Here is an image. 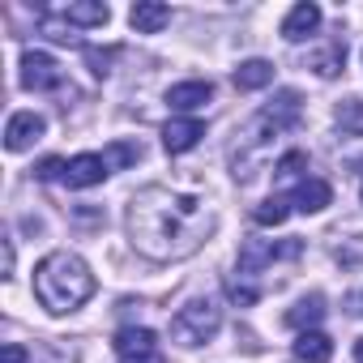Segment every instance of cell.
<instances>
[{
  "mask_svg": "<svg viewBox=\"0 0 363 363\" xmlns=\"http://www.w3.org/2000/svg\"><path fill=\"white\" fill-rule=\"evenodd\" d=\"M210 231H214L210 206H201V197L175 193L167 184L141 189L128 206V235H133L137 252L150 261L193 257L210 240Z\"/></svg>",
  "mask_w": 363,
  "mask_h": 363,
  "instance_id": "cell-1",
  "label": "cell"
},
{
  "mask_svg": "<svg viewBox=\"0 0 363 363\" xmlns=\"http://www.w3.org/2000/svg\"><path fill=\"white\" fill-rule=\"evenodd\" d=\"M35 295L48 312H73L94 295V274L77 252H52L35 269Z\"/></svg>",
  "mask_w": 363,
  "mask_h": 363,
  "instance_id": "cell-2",
  "label": "cell"
},
{
  "mask_svg": "<svg viewBox=\"0 0 363 363\" xmlns=\"http://www.w3.org/2000/svg\"><path fill=\"white\" fill-rule=\"evenodd\" d=\"M299 116H303V99H299L295 90H278L274 103H265V107L257 111V120L244 128V141H248L252 150H261L269 137H278V133H286L291 124H299Z\"/></svg>",
  "mask_w": 363,
  "mask_h": 363,
  "instance_id": "cell-3",
  "label": "cell"
},
{
  "mask_svg": "<svg viewBox=\"0 0 363 363\" xmlns=\"http://www.w3.org/2000/svg\"><path fill=\"white\" fill-rule=\"evenodd\" d=\"M218 325H223V308L214 299H193L171 316V337L179 346H201L218 333Z\"/></svg>",
  "mask_w": 363,
  "mask_h": 363,
  "instance_id": "cell-4",
  "label": "cell"
},
{
  "mask_svg": "<svg viewBox=\"0 0 363 363\" xmlns=\"http://www.w3.org/2000/svg\"><path fill=\"white\" fill-rule=\"evenodd\" d=\"M303 252V240H244L240 248V274H261L274 261H295Z\"/></svg>",
  "mask_w": 363,
  "mask_h": 363,
  "instance_id": "cell-5",
  "label": "cell"
},
{
  "mask_svg": "<svg viewBox=\"0 0 363 363\" xmlns=\"http://www.w3.org/2000/svg\"><path fill=\"white\" fill-rule=\"evenodd\" d=\"M107 175H111L107 154H77V158L65 162L60 184H69V189H94V184H103Z\"/></svg>",
  "mask_w": 363,
  "mask_h": 363,
  "instance_id": "cell-6",
  "label": "cell"
},
{
  "mask_svg": "<svg viewBox=\"0 0 363 363\" xmlns=\"http://www.w3.org/2000/svg\"><path fill=\"white\" fill-rule=\"evenodd\" d=\"M22 86L26 90H60L65 73H60V65L48 52H26L22 56Z\"/></svg>",
  "mask_w": 363,
  "mask_h": 363,
  "instance_id": "cell-7",
  "label": "cell"
},
{
  "mask_svg": "<svg viewBox=\"0 0 363 363\" xmlns=\"http://www.w3.org/2000/svg\"><path fill=\"white\" fill-rule=\"evenodd\" d=\"M43 116H35V111H18V116H9V128H5V145H9V154H22V150H30L39 137H43Z\"/></svg>",
  "mask_w": 363,
  "mask_h": 363,
  "instance_id": "cell-8",
  "label": "cell"
},
{
  "mask_svg": "<svg viewBox=\"0 0 363 363\" xmlns=\"http://www.w3.org/2000/svg\"><path fill=\"white\" fill-rule=\"evenodd\" d=\"M206 137V124L201 120H171L167 128H162V145H167V154H189L197 141Z\"/></svg>",
  "mask_w": 363,
  "mask_h": 363,
  "instance_id": "cell-9",
  "label": "cell"
},
{
  "mask_svg": "<svg viewBox=\"0 0 363 363\" xmlns=\"http://www.w3.org/2000/svg\"><path fill=\"white\" fill-rule=\"evenodd\" d=\"M316 26H320V9L312 5V0H303V5H295V9L286 13V22H282V39H286V43H303Z\"/></svg>",
  "mask_w": 363,
  "mask_h": 363,
  "instance_id": "cell-10",
  "label": "cell"
},
{
  "mask_svg": "<svg viewBox=\"0 0 363 363\" xmlns=\"http://www.w3.org/2000/svg\"><path fill=\"white\" fill-rule=\"evenodd\" d=\"M128 22H133L137 35H158V30L171 22V9L158 5V0H137V5L128 9Z\"/></svg>",
  "mask_w": 363,
  "mask_h": 363,
  "instance_id": "cell-11",
  "label": "cell"
},
{
  "mask_svg": "<svg viewBox=\"0 0 363 363\" xmlns=\"http://www.w3.org/2000/svg\"><path fill=\"white\" fill-rule=\"evenodd\" d=\"M210 99H214V86H210V82H179V86L167 90L171 111H197V107L210 103Z\"/></svg>",
  "mask_w": 363,
  "mask_h": 363,
  "instance_id": "cell-12",
  "label": "cell"
},
{
  "mask_svg": "<svg viewBox=\"0 0 363 363\" xmlns=\"http://www.w3.org/2000/svg\"><path fill=\"white\" fill-rule=\"evenodd\" d=\"M295 359H299V363H329V359H333V342H329V333H320V329H303V333L295 337Z\"/></svg>",
  "mask_w": 363,
  "mask_h": 363,
  "instance_id": "cell-13",
  "label": "cell"
},
{
  "mask_svg": "<svg viewBox=\"0 0 363 363\" xmlns=\"http://www.w3.org/2000/svg\"><path fill=\"white\" fill-rule=\"evenodd\" d=\"M342 65H346V43H342V39H329L320 52L308 56V69H312L316 77H337Z\"/></svg>",
  "mask_w": 363,
  "mask_h": 363,
  "instance_id": "cell-14",
  "label": "cell"
},
{
  "mask_svg": "<svg viewBox=\"0 0 363 363\" xmlns=\"http://www.w3.org/2000/svg\"><path fill=\"white\" fill-rule=\"evenodd\" d=\"M329 201H333V189L325 184V179H303V184L295 189V210L299 214H320Z\"/></svg>",
  "mask_w": 363,
  "mask_h": 363,
  "instance_id": "cell-15",
  "label": "cell"
},
{
  "mask_svg": "<svg viewBox=\"0 0 363 363\" xmlns=\"http://www.w3.org/2000/svg\"><path fill=\"white\" fill-rule=\"evenodd\" d=\"M69 26H107V18H111V9L103 5V0H73V5L60 13Z\"/></svg>",
  "mask_w": 363,
  "mask_h": 363,
  "instance_id": "cell-16",
  "label": "cell"
},
{
  "mask_svg": "<svg viewBox=\"0 0 363 363\" xmlns=\"http://www.w3.org/2000/svg\"><path fill=\"white\" fill-rule=\"evenodd\" d=\"M133 350H158L154 329H145V325H128V329H120V333H116V354H133Z\"/></svg>",
  "mask_w": 363,
  "mask_h": 363,
  "instance_id": "cell-17",
  "label": "cell"
},
{
  "mask_svg": "<svg viewBox=\"0 0 363 363\" xmlns=\"http://www.w3.org/2000/svg\"><path fill=\"white\" fill-rule=\"evenodd\" d=\"M274 82V65L269 60H244L240 69H235V86L240 90H261V86H269Z\"/></svg>",
  "mask_w": 363,
  "mask_h": 363,
  "instance_id": "cell-18",
  "label": "cell"
},
{
  "mask_svg": "<svg viewBox=\"0 0 363 363\" xmlns=\"http://www.w3.org/2000/svg\"><path fill=\"white\" fill-rule=\"evenodd\" d=\"M325 316V295H308V299H299L291 312H286V325L291 329H308V325H316Z\"/></svg>",
  "mask_w": 363,
  "mask_h": 363,
  "instance_id": "cell-19",
  "label": "cell"
},
{
  "mask_svg": "<svg viewBox=\"0 0 363 363\" xmlns=\"http://www.w3.org/2000/svg\"><path fill=\"white\" fill-rule=\"evenodd\" d=\"M337 124H342V133L363 137V99H346V103L337 107Z\"/></svg>",
  "mask_w": 363,
  "mask_h": 363,
  "instance_id": "cell-20",
  "label": "cell"
},
{
  "mask_svg": "<svg viewBox=\"0 0 363 363\" xmlns=\"http://www.w3.org/2000/svg\"><path fill=\"white\" fill-rule=\"evenodd\" d=\"M286 201L282 197H274V201H261L257 210H252V218H257V227H278V223H286Z\"/></svg>",
  "mask_w": 363,
  "mask_h": 363,
  "instance_id": "cell-21",
  "label": "cell"
},
{
  "mask_svg": "<svg viewBox=\"0 0 363 363\" xmlns=\"http://www.w3.org/2000/svg\"><path fill=\"white\" fill-rule=\"evenodd\" d=\"M303 171H308V154H299V150H295V154H286V158L278 162V179H282V184H291V179H299Z\"/></svg>",
  "mask_w": 363,
  "mask_h": 363,
  "instance_id": "cell-22",
  "label": "cell"
},
{
  "mask_svg": "<svg viewBox=\"0 0 363 363\" xmlns=\"http://www.w3.org/2000/svg\"><path fill=\"white\" fill-rule=\"evenodd\" d=\"M116 56H120V48H107V52H99V48H86V60H90V73H94V77H107Z\"/></svg>",
  "mask_w": 363,
  "mask_h": 363,
  "instance_id": "cell-23",
  "label": "cell"
},
{
  "mask_svg": "<svg viewBox=\"0 0 363 363\" xmlns=\"http://www.w3.org/2000/svg\"><path fill=\"white\" fill-rule=\"evenodd\" d=\"M141 158V145H133V141H116L111 150H107V162L111 167H128V162H137Z\"/></svg>",
  "mask_w": 363,
  "mask_h": 363,
  "instance_id": "cell-24",
  "label": "cell"
},
{
  "mask_svg": "<svg viewBox=\"0 0 363 363\" xmlns=\"http://www.w3.org/2000/svg\"><path fill=\"white\" fill-rule=\"evenodd\" d=\"M43 35H52L56 43H77V35H73V26H69L65 18H43Z\"/></svg>",
  "mask_w": 363,
  "mask_h": 363,
  "instance_id": "cell-25",
  "label": "cell"
},
{
  "mask_svg": "<svg viewBox=\"0 0 363 363\" xmlns=\"http://www.w3.org/2000/svg\"><path fill=\"white\" fill-rule=\"evenodd\" d=\"M333 257H337L342 265H359V261H363V235H350V244H337Z\"/></svg>",
  "mask_w": 363,
  "mask_h": 363,
  "instance_id": "cell-26",
  "label": "cell"
},
{
  "mask_svg": "<svg viewBox=\"0 0 363 363\" xmlns=\"http://www.w3.org/2000/svg\"><path fill=\"white\" fill-rule=\"evenodd\" d=\"M227 295H231V303H240V308H252V303H257V291H252V286H240V282H227Z\"/></svg>",
  "mask_w": 363,
  "mask_h": 363,
  "instance_id": "cell-27",
  "label": "cell"
},
{
  "mask_svg": "<svg viewBox=\"0 0 363 363\" xmlns=\"http://www.w3.org/2000/svg\"><path fill=\"white\" fill-rule=\"evenodd\" d=\"M35 175H39V179H60V175H65V162H60V158H43Z\"/></svg>",
  "mask_w": 363,
  "mask_h": 363,
  "instance_id": "cell-28",
  "label": "cell"
},
{
  "mask_svg": "<svg viewBox=\"0 0 363 363\" xmlns=\"http://www.w3.org/2000/svg\"><path fill=\"white\" fill-rule=\"evenodd\" d=\"M120 363H167L162 350H133V354H120Z\"/></svg>",
  "mask_w": 363,
  "mask_h": 363,
  "instance_id": "cell-29",
  "label": "cell"
},
{
  "mask_svg": "<svg viewBox=\"0 0 363 363\" xmlns=\"http://www.w3.org/2000/svg\"><path fill=\"white\" fill-rule=\"evenodd\" d=\"M346 312H350V316H363V291H350V295H346Z\"/></svg>",
  "mask_w": 363,
  "mask_h": 363,
  "instance_id": "cell-30",
  "label": "cell"
},
{
  "mask_svg": "<svg viewBox=\"0 0 363 363\" xmlns=\"http://www.w3.org/2000/svg\"><path fill=\"white\" fill-rule=\"evenodd\" d=\"M5 363H26V346L9 342V346H5Z\"/></svg>",
  "mask_w": 363,
  "mask_h": 363,
  "instance_id": "cell-31",
  "label": "cell"
},
{
  "mask_svg": "<svg viewBox=\"0 0 363 363\" xmlns=\"http://www.w3.org/2000/svg\"><path fill=\"white\" fill-rule=\"evenodd\" d=\"M354 363H363V337L354 342Z\"/></svg>",
  "mask_w": 363,
  "mask_h": 363,
  "instance_id": "cell-32",
  "label": "cell"
}]
</instances>
